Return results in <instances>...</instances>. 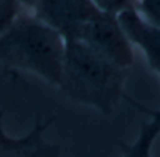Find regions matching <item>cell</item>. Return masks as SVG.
I'll use <instances>...</instances> for the list:
<instances>
[{
	"label": "cell",
	"mask_w": 160,
	"mask_h": 157,
	"mask_svg": "<svg viewBox=\"0 0 160 157\" xmlns=\"http://www.w3.org/2000/svg\"><path fill=\"white\" fill-rule=\"evenodd\" d=\"M66 39L37 16L21 13L0 32V65L6 72L31 73L58 88Z\"/></svg>",
	"instance_id": "2"
},
{
	"label": "cell",
	"mask_w": 160,
	"mask_h": 157,
	"mask_svg": "<svg viewBox=\"0 0 160 157\" xmlns=\"http://www.w3.org/2000/svg\"><path fill=\"white\" fill-rule=\"evenodd\" d=\"M91 2L102 13L115 14V16L136 6V0H91Z\"/></svg>",
	"instance_id": "10"
},
{
	"label": "cell",
	"mask_w": 160,
	"mask_h": 157,
	"mask_svg": "<svg viewBox=\"0 0 160 157\" xmlns=\"http://www.w3.org/2000/svg\"><path fill=\"white\" fill-rule=\"evenodd\" d=\"M139 108L149 114L150 121L142 122L138 136L133 142H131V143L121 142L119 143L122 157H152L150 155L152 146L160 135V116L156 114V111H149L141 105H139Z\"/></svg>",
	"instance_id": "7"
},
{
	"label": "cell",
	"mask_w": 160,
	"mask_h": 157,
	"mask_svg": "<svg viewBox=\"0 0 160 157\" xmlns=\"http://www.w3.org/2000/svg\"><path fill=\"white\" fill-rule=\"evenodd\" d=\"M76 39L122 69L133 66V44L115 14L101 11L82 28Z\"/></svg>",
	"instance_id": "3"
},
{
	"label": "cell",
	"mask_w": 160,
	"mask_h": 157,
	"mask_svg": "<svg viewBox=\"0 0 160 157\" xmlns=\"http://www.w3.org/2000/svg\"><path fill=\"white\" fill-rule=\"evenodd\" d=\"M118 18L131 42L143 52L149 67L160 76V28L148 24L139 16L136 7L122 11ZM156 114L160 116V110Z\"/></svg>",
	"instance_id": "6"
},
{
	"label": "cell",
	"mask_w": 160,
	"mask_h": 157,
	"mask_svg": "<svg viewBox=\"0 0 160 157\" xmlns=\"http://www.w3.org/2000/svg\"><path fill=\"white\" fill-rule=\"evenodd\" d=\"M31 8L66 41L78 38L82 28L101 13L91 0H35Z\"/></svg>",
	"instance_id": "4"
},
{
	"label": "cell",
	"mask_w": 160,
	"mask_h": 157,
	"mask_svg": "<svg viewBox=\"0 0 160 157\" xmlns=\"http://www.w3.org/2000/svg\"><path fill=\"white\" fill-rule=\"evenodd\" d=\"M20 14L21 3L18 0H0V32H3Z\"/></svg>",
	"instance_id": "9"
},
{
	"label": "cell",
	"mask_w": 160,
	"mask_h": 157,
	"mask_svg": "<svg viewBox=\"0 0 160 157\" xmlns=\"http://www.w3.org/2000/svg\"><path fill=\"white\" fill-rule=\"evenodd\" d=\"M18 2L21 3V6H25V7H30L31 8L35 0H18Z\"/></svg>",
	"instance_id": "11"
},
{
	"label": "cell",
	"mask_w": 160,
	"mask_h": 157,
	"mask_svg": "<svg viewBox=\"0 0 160 157\" xmlns=\"http://www.w3.org/2000/svg\"><path fill=\"white\" fill-rule=\"evenodd\" d=\"M135 7L148 24L160 28V0H138Z\"/></svg>",
	"instance_id": "8"
},
{
	"label": "cell",
	"mask_w": 160,
	"mask_h": 157,
	"mask_svg": "<svg viewBox=\"0 0 160 157\" xmlns=\"http://www.w3.org/2000/svg\"><path fill=\"white\" fill-rule=\"evenodd\" d=\"M129 70L114 65L94 52L86 44L66 41L63 72L58 90L70 102L90 107L104 115H111L125 94Z\"/></svg>",
	"instance_id": "1"
},
{
	"label": "cell",
	"mask_w": 160,
	"mask_h": 157,
	"mask_svg": "<svg viewBox=\"0 0 160 157\" xmlns=\"http://www.w3.org/2000/svg\"><path fill=\"white\" fill-rule=\"evenodd\" d=\"M53 119H35L34 126L20 138L8 136L3 128V112L0 111V157H59V146L44 138L45 130Z\"/></svg>",
	"instance_id": "5"
}]
</instances>
